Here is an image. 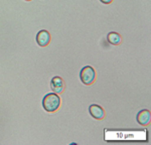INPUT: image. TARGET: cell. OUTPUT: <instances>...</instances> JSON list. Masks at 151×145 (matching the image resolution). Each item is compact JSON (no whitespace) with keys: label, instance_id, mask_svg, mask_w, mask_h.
Wrapping results in <instances>:
<instances>
[{"label":"cell","instance_id":"1","mask_svg":"<svg viewBox=\"0 0 151 145\" xmlns=\"http://www.w3.org/2000/svg\"><path fill=\"white\" fill-rule=\"evenodd\" d=\"M60 98L58 94L50 93L47 94L42 99V107L47 112H55L60 108Z\"/></svg>","mask_w":151,"mask_h":145},{"label":"cell","instance_id":"2","mask_svg":"<svg viewBox=\"0 0 151 145\" xmlns=\"http://www.w3.org/2000/svg\"><path fill=\"white\" fill-rule=\"evenodd\" d=\"M80 78L81 81L83 82V84L90 86L95 82L96 79V72L91 66H86L84 67L80 72Z\"/></svg>","mask_w":151,"mask_h":145},{"label":"cell","instance_id":"3","mask_svg":"<svg viewBox=\"0 0 151 145\" xmlns=\"http://www.w3.org/2000/svg\"><path fill=\"white\" fill-rule=\"evenodd\" d=\"M36 42H37L38 45H40L41 47H47V45H48L50 42V32L45 29L38 31V33L36 34Z\"/></svg>","mask_w":151,"mask_h":145},{"label":"cell","instance_id":"4","mask_svg":"<svg viewBox=\"0 0 151 145\" xmlns=\"http://www.w3.org/2000/svg\"><path fill=\"white\" fill-rule=\"evenodd\" d=\"M50 88L53 91V93L55 94H60L63 93L65 88V83L64 80H63L60 77H53L50 81Z\"/></svg>","mask_w":151,"mask_h":145},{"label":"cell","instance_id":"5","mask_svg":"<svg viewBox=\"0 0 151 145\" xmlns=\"http://www.w3.org/2000/svg\"><path fill=\"white\" fill-rule=\"evenodd\" d=\"M89 112L93 118L97 120H102L105 117V111L101 106L97 105V104H93V105L90 106Z\"/></svg>","mask_w":151,"mask_h":145},{"label":"cell","instance_id":"6","mask_svg":"<svg viewBox=\"0 0 151 145\" xmlns=\"http://www.w3.org/2000/svg\"><path fill=\"white\" fill-rule=\"evenodd\" d=\"M150 117H151V115H150L149 110H141L138 112L136 120H137V122L139 123L140 125L145 126V125H147L148 123L150 122Z\"/></svg>","mask_w":151,"mask_h":145},{"label":"cell","instance_id":"7","mask_svg":"<svg viewBox=\"0 0 151 145\" xmlns=\"http://www.w3.org/2000/svg\"><path fill=\"white\" fill-rule=\"evenodd\" d=\"M107 39L108 42L113 45H118L122 42V36L119 34L118 32H115V31H111V32L108 33L107 35Z\"/></svg>","mask_w":151,"mask_h":145},{"label":"cell","instance_id":"8","mask_svg":"<svg viewBox=\"0 0 151 145\" xmlns=\"http://www.w3.org/2000/svg\"><path fill=\"white\" fill-rule=\"evenodd\" d=\"M100 1H101L102 3H104V4H110L113 0H100Z\"/></svg>","mask_w":151,"mask_h":145},{"label":"cell","instance_id":"9","mask_svg":"<svg viewBox=\"0 0 151 145\" xmlns=\"http://www.w3.org/2000/svg\"><path fill=\"white\" fill-rule=\"evenodd\" d=\"M25 1H31V0H25Z\"/></svg>","mask_w":151,"mask_h":145}]
</instances>
